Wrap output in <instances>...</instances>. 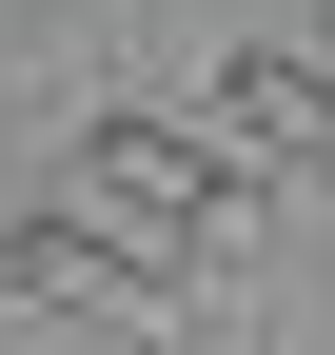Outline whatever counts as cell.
I'll return each mask as SVG.
<instances>
[{
    "label": "cell",
    "mask_w": 335,
    "mask_h": 355,
    "mask_svg": "<svg viewBox=\"0 0 335 355\" xmlns=\"http://www.w3.org/2000/svg\"><path fill=\"white\" fill-rule=\"evenodd\" d=\"M0 296H60V316H197V257H158V237H118V217H79V198H39L20 237H0Z\"/></svg>",
    "instance_id": "7a4b0ae2"
},
{
    "label": "cell",
    "mask_w": 335,
    "mask_h": 355,
    "mask_svg": "<svg viewBox=\"0 0 335 355\" xmlns=\"http://www.w3.org/2000/svg\"><path fill=\"white\" fill-rule=\"evenodd\" d=\"M237 139H257L276 178H335V60H296V40H237Z\"/></svg>",
    "instance_id": "3957f363"
},
{
    "label": "cell",
    "mask_w": 335,
    "mask_h": 355,
    "mask_svg": "<svg viewBox=\"0 0 335 355\" xmlns=\"http://www.w3.org/2000/svg\"><path fill=\"white\" fill-rule=\"evenodd\" d=\"M79 198L118 217V237H158V257H197V277H237L257 257V198H237V158H197L178 119H79Z\"/></svg>",
    "instance_id": "6da1fadb"
}]
</instances>
